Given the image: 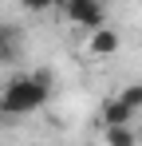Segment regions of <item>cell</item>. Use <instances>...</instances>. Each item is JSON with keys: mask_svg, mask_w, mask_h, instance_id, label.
<instances>
[{"mask_svg": "<svg viewBox=\"0 0 142 146\" xmlns=\"http://www.w3.org/2000/svg\"><path fill=\"white\" fill-rule=\"evenodd\" d=\"M47 95H51V71L47 67H40L32 75H16L0 95V115H12V119L32 115L47 103Z\"/></svg>", "mask_w": 142, "mask_h": 146, "instance_id": "1", "label": "cell"}, {"mask_svg": "<svg viewBox=\"0 0 142 146\" xmlns=\"http://www.w3.org/2000/svg\"><path fill=\"white\" fill-rule=\"evenodd\" d=\"M55 4L63 8V16H67L71 24H83V28L107 24V12H103V4H99V0H55Z\"/></svg>", "mask_w": 142, "mask_h": 146, "instance_id": "2", "label": "cell"}, {"mask_svg": "<svg viewBox=\"0 0 142 146\" xmlns=\"http://www.w3.org/2000/svg\"><path fill=\"white\" fill-rule=\"evenodd\" d=\"M87 51H91V55H115V51H118V32H111L107 24L91 28V44H87Z\"/></svg>", "mask_w": 142, "mask_h": 146, "instance_id": "3", "label": "cell"}, {"mask_svg": "<svg viewBox=\"0 0 142 146\" xmlns=\"http://www.w3.org/2000/svg\"><path fill=\"white\" fill-rule=\"evenodd\" d=\"M20 44H24V32L12 24H0V59H16L20 55Z\"/></svg>", "mask_w": 142, "mask_h": 146, "instance_id": "4", "label": "cell"}, {"mask_svg": "<svg viewBox=\"0 0 142 146\" xmlns=\"http://www.w3.org/2000/svg\"><path fill=\"white\" fill-rule=\"evenodd\" d=\"M130 107L122 103V99H107L103 103V126H111V122H130Z\"/></svg>", "mask_w": 142, "mask_h": 146, "instance_id": "5", "label": "cell"}, {"mask_svg": "<svg viewBox=\"0 0 142 146\" xmlns=\"http://www.w3.org/2000/svg\"><path fill=\"white\" fill-rule=\"evenodd\" d=\"M107 142L134 146V142H138V130H130V122H111V126H107Z\"/></svg>", "mask_w": 142, "mask_h": 146, "instance_id": "6", "label": "cell"}, {"mask_svg": "<svg viewBox=\"0 0 142 146\" xmlns=\"http://www.w3.org/2000/svg\"><path fill=\"white\" fill-rule=\"evenodd\" d=\"M122 103H126V107H130V111H134V115H138L142 111V83H134V87H126V91H122Z\"/></svg>", "mask_w": 142, "mask_h": 146, "instance_id": "7", "label": "cell"}, {"mask_svg": "<svg viewBox=\"0 0 142 146\" xmlns=\"http://www.w3.org/2000/svg\"><path fill=\"white\" fill-rule=\"evenodd\" d=\"M51 4H55V0H24V8H28V12H47Z\"/></svg>", "mask_w": 142, "mask_h": 146, "instance_id": "8", "label": "cell"}, {"mask_svg": "<svg viewBox=\"0 0 142 146\" xmlns=\"http://www.w3.org/2000/svg\"><path fill=\"white\" fill-rule=\"evenodd\" d=\"M138 142H142V130H138Z\"/></svg>", "mask_w": 142, "mask_h": 146, "instance_id": "9", "label": "cell"}]
</instances>
